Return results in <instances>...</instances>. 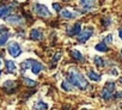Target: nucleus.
I'll return each mask as SVG.
<instances>
[{
  "mask_svg": "<svg viewBox=\"0 0 122 110\" xmlns=\"http://www.w3.org/2000/svg\"><path fill=\"white\" fill-rule=\"evenodd\" d=\"M34 11L36 15L41 16V17H50L51 13L50 11L47 9V6H44L43 4H35L34 5Z\"/></svg>",
  "mask_w": 122,
  "mask_h": 110,
  "instance_id": "nucleus-4",
  "label": "nucleus"
},
{
  "mask_svg": "<svg viewBox=\"0 0 122 110\" xmlns=\"http://www.w3.org/2000/svg\"><path fill=\"white\" fill-rule=\"evenodd\" d=\"M114 97L115 98H122V92L121 91H117L116 93H114Z\"/></svg>",
  "mask_w": 122,
  "mask_h": 110,
  "instance_id": "nucleus-28",
  "label": "nucleus"
},
{
  "mask_svg": "<svg viewBox=\"0 0 122 110\" xmlns=\"http://www.w3.org/2000/svg\"><path fill=\"white\" fill-rule=\"evenodd\" d=\"M74 87L81 90V91H85L87 87H89V83L86 81L85 77L76 68H71L70 72H68V79H67Z\"/></svg>",
  "mask_w": 122,
  "mask_h": 110,
  "instance_id": "nucleus-1",
  "label": "nucleus"
},
{
  "mask_svg": "<svg viewBox=\"0 0 122 110\" xmlns=\"http://www.w3.org/2000/svg\"><path fill=\"white\" fill-rule=\"evenodd\" d=\"M23 80H24V84L28 85V86H30V87H34V86L37 85V81H35V80H32L30 78H24Z\"/></svg>",
  "mask_w": 122,
  "mask_h": 110,
  "instance_id": "nucleus-23",
  "label": "nucleus"
},
{
  "mask_svg": "<svg viewBox=\"0 0 122 110\" xmlns=\"http://www.w3.org/2000/svg\"><path fill=\"white\" fill-rule=\"evenodd\" d=\"M98 0H79V3L81 5V7H84L86 11H90L92 9L96 7Z\"/></svg>",
  "mask_w": 122,
  "mask_h": 110,
  "instance_id": "nucleus-7",
  "label": "nucleus"
},
{
  "mask_svg": "<svg viewBox=\"0 0 122 110\" xmlns=\"http://www.w3.org/2000/svg\"><path fill=\"white\" fill-rule=\"evenodd\" d=\"M31 61H32V59H29V60H25V61L22 62V65H20L22 72H25L26 70H29V68L31 67Z\"/></svg>",
  "mask_w": 122,
  "mask_h": 110,
  "instance_id": "nucleus-20",
  "label": "nucleus"
},
{
  "mask_svg": "<svg viewBox=\"0 0 122 110\" xmlns=\"http://www.w3.org/2000/svg\"><path fill=\"white\" fill-rule=\"evenodd\" d=\"M64 1H68V0H64Z\"/></svg>",
  "mask_w": 122,
  "mask_h": 110,
  "instance_id": "nucleus-35",
  "label": "nucleus"
},
{
  "mask_svg": "<svg viewBox=\"0 0 122 110\" xmlns=\"http://www.w3.org/2000/svg\"><path fill=\"white\" fill-rule=\"evenodd\" d=\"M53 9H54L56 12H60V11H61V7H60V5H59V4H56V3H54V4H53Z\"/></svg>",
  "mask_w": 122,
  "mask_h": 110,
  "instance_id": "nucleus-26",
  "label": "nucleus"
},
{
  "mask_svg": "<svg viewBox=\"0 0 122 110\" xmlns=\"http://www.w3.org/2000/svg\"><path fill=\"white\" fill-rule=\"evenodd\" d=\"M118 36H120V38L122 40V28H120V29H118Z\"/></svg>",
  "mask_w": 122,
  "mask_h": 110,
  "instance_id": "nucleus-31",
  "label": "nucleus"
},
{
  "mask_svg": "<svg viewBox=\"0 0 122 110\" xmlns=\"http://www.w3.org/2000/svg\"><path fill=\"white\" fill-rule=\"evenodd\" d=\"M118 80H120V83H121V84H122V78H120V79H118Z\"/></svg>",
  "mask_w": 122,
  "mask_h": 110,
  "instance_id": "nucleus-32",
  "label": "nucleus"
},
{
  "mask_svg": "<svg viewBox=\"0 0 122 110\" xmlns=\"http://www.w3.org/2000/svg\"><path fill=\"white\" fill-rule=\"evenodd\" d=\"M104 23H105V24H104L105 26H109V25H110V23H111V20H110V18H107V19L104 20Z\"/></svg>",
  "mask_w": 122,
  "mask_h": 110,
  "instance_id": "nucleus-30",
  "label": "nucleus"
},
{
  "mask_svg": "<svg viewBox=\"0 0 122 110\" xmlns=\"http://www.w3.org/2000/svg\"><path fill=\"white\" fill-rule=\"evenodd\" d=\"M80 31H81V25L79 23H77L68 30V35L70 36H78L80 34Z\"/></svg>",
  "mask_w": 122,
  "mask_h": 110,
  "instance_id": "nucleus-13",
  "label": "nucleus"
},
{
  "mask_svg": "<svg viewBox=\"0 0 122 110\" xmlns=\"http://www.w3.org/2000/svg\"><path fill=\"white\" fill-rule=\"evenodd\" d=\"M93 62H95V65H96L97 67H99V68H103V67L107 66L105 61H104L102 58H99V56H95V58H93Z\"/></svg>",
  "mask_w": 122,
  "mask_h": 110,
  "instance_id": "nucleus-17",
  "label": "nucleus"
},
{
  "mask_svg": "<svg viewBox=\"0 0 122 110\" xmlns=\"http://www.w3.org/2000/svg\"><path fill=\"white\" fill-rule=\"evenodd\" d=\"M110 74H111V75H118V72H117V70L114 68V70L110 71Z\"/></svg>",
  "mask_w": 122,
  "mask_h": 110,
  "instance_id": "nucleus-29",
  "label": "nucleus"
},
{
  "mask_svg": "<svg viewBox=\"0 0 122 110\" xmlns=\"http://www.w3.org/2000/svg\"><path fill=\"white\" fill-rule=\"evenodd\" d=\"M7 50H9V53H10V55L12 58H18V56H20V54H22V48H20L19 43H17L15 41L9 43Z\"/></svg>",
  "mask_w": 122,
  "mask_h": 110,
  "instance_id": "nucleus-3",
  "label": "nucleus"
},
{
  "mask_svg": "<svg viewBox=\"0 0 122 110\" xmlns=\"http://www.w3.org/2000/svg\"><path fill=\"white\" fill-rule=\"evenodd\" d=\"M48 108H49V105L46 102H43L42 99L36 100L35 104H34V106H32L34 110H48Z\"/></svg>",
  "mask_w": 122,
  "mask_h": 110,
  "instance_id": "nucleus-12",
  "label": "nucleus"
},
{
  "mask_svg": "<svg viewBox=\"0 0 122 110\" xmlns=\"http://www.w3.org/2000/svg\"><path fill=\"white\" fill-rule=\"evenodd\" d=\"M16 87H17V85H16V83L13 80H6L4 83V89L10 91V92H13L16 90Z\"/></svg>",
  "mask_w": 122,
  "mask_h": 110,
  "instance_id": "nucleus-14",
  "label": "nucleus"
},
{
  "mask_svg": "<svg viewBox=\"0 0 122 110\" xmlns=\"http://www.w3.org/2000/svg\"><path fill=\"white\" fill-rule=\"evenodd\" d=\"M60 58H61V54H60V53H57V54L55 55V56L53 58V60H51V65L54 66L55 64H57V61H59V59H60Z\"/></svg>",
  "mask_w": 122,
  "mask_h": 110,
  "instance_id": "nucleus-25",
  "label": "nucleus"
},
{
  "mask_svg": "<svg viewBox=\"0 0 122 110\" xmlns=\"http://www.w3.org/2000/svg\"><path fill=\"white\" fill-rule=\"evenodd\" d=\"M86 74H87L89 79H90V80H92V81H101V79H102L101 74H98V73H97V72H95V71H89Z\"/></svg>",
  "mask_w": 122,
  "mask_h": 110,
  "instance_id": "nucleus-15",
  "label": "nucleus"
},
{
  "mask_svg": "<svg viewBox=\"0 0 122 110\" xmlns=\"http://www.w3.org/2000/svg\"><path fill=\"white\" fill-rule=\"evenodd\" d=\"M61 87H62L64 91H67V92H72L73 89H74V86H73L68 80H64L62 83H61Z\"/></svg>",
  "mask_w": 122,
  "mask_h": 110,
  "instance_id": "nucleus-16",
  "label": "nucleus"
},
{
  "mask_svg": "<svg viewBox=\"0 0 122 110\" xmlns=\"http://www.w3.org/2000/svg\"><path fill=\"white\" fill-rule=\"evenodd\" d=\"M30 70H31V72L34 73V74H40L41 73V71L43 70V65L40 62V61H36V60H32L31 61V67H30Z\"/></svg>",
  "mask_w": 122,
  "mask_h": 110,
  "instance_id": "nucleus-8",
  "label": "nucleus"
},
{
  "mask_svg": "<svg viewBox=\"0 0 122 110\" xmlns=\"http://www.w3.org/2000/svg\"><path fill=\"white\" fill-rule=\"evenodd\" d=\"M92 35H93V29L92 28H85L78 35V42L79 43H85L90 37H92Z\"/></svg>",
  "mask_w": 122,
  "mask_h": 110,
  "instance_id": "nucleus-5",
  "label": "nucleus"
},
{
  "mask_svg": "<svg viewBox=\"0 0 122 110\" xmlns=\"http://www.w3.org/2000/svg\"><path fill=\"white\" fill-rule=\"evenodd\" d=\"M10 34L6 31V32H4V34H0V47H1V45H4L6 42H7V40L10 38Z\"/></svg>",
  "mask_w": 122,
  "mask_h": 110,
  "instance_id": "nucleus-19",
  "label": "nucleus"
},
{
  "mask_svg": "<svg viewBox=\"0 0 122 110\" xmlns=\"http://www.w3.org/2000/svg\"><path fill=\"white\" fill-rule=\"evenodd\" d=\"M6 31H7V28L0 24V34H3V32H6Z\"/></svg>",
  "mask_w": 122,
  "mask_h": 110,
  "instance_id": "nucleus-27",
  "label": "nucleus"
},
{
  "mask_svg": "<svg viewBox=\"0 0 122 110\" xmlns=\"http://www.w3.org/2000/svg\"><path fill=\"white\" fill-rule=\"evenodd\" d=\"M83 110H90V109H83Z\"/></svg>",
  "mask_w": 122,
  "mask_h": 110,
  "instance_id": "nucleus-34",
  "label": "nucleus"
},
{
  "mask_svg": "<svg viewBox=\"0 0 122 110\" xmlns=\"http://www.w3.org/2000/svg\"><path fill=\"white\" fill-rule=\"evenodd\" d=\"M114 93H115V83L114 81H108L105 84L104 89L101 92V97L104 100H109L114 97Z\"/></svg>",
  "mask_w": 122,
  "mask_h": 110,
  "instance_id": "nucleus-2",
  "label": "nucleus"
},
{
  "mask_svg": "<svg viewBox=\"0 0 122 110\" xmlns=\"http://www.w3.org/2000/svg\"><path fill=\"white\" fill-rule=\"evenodd\" d=\"M16 64L13 62V61H11V60H7L6 61V70H7V72L9 73H15L16 72Z\"/></svg>",
  "mask_w": 122,
  "mask_h": 110,
  "instance_id": "nucleus-18",
  "label": "nucleus"
},
{
  "mask_svg": "<svg viewBox=\"0 0 122 110\" xmlns=\"http://www.w3.org/2000/svg\"><path fill=\"white\" fill-rule=\"evenodd\" d=\"M5 19L13 25H22L23 24V18L19 15H12L11 17H6Z\"/></svg>",
  "mask_w": 122,
  "mask_h": 110,
  "instance_id": "nucleus-9",
  "label": "nucleus"
},
{
  "mask_svg": "<svg viewBox=\"0 0 122 110\" xmlns=\"http://www.w3.org/2000/svg\"><path fill=\"white\" fill-rule=\"evenodd\" d=\"M121 55H122V50H121Z\"/></svg>",
  "mask_w": 122,
  "mask_h": 110,
  "instance_id": "nucleus-36",
  "label": "nucleus"
},
{
  "mask_svg": "<svg viewBox=\"0 0 122 110\" xmlns=\"http://www.w3.org/2000/svg\"><path fill=\"white\" fill-rule=\"evenodd\" d=\"M95 49H96L97 51H102V53H104V51H107V50H108V45H107L104 42H101V43L96 44Z\"/></svg>",
  "mask_w": 122,
  "mask_h": 110,
  "instance_id": "nucleus-21",
  "label": "nucleus"
},
{
  "mask_svg": "<svg viewBox=\"0 0 122 110\" xmlns=\"http://www.w3.org/2000/svg\"><path fill=\"white\" fill-rule=\"evenodd\" d=\"M103 42H104L105 44H111V43H112V35H111V34H109V35H107V36L104 37V40H103Z\"/></svg>",
  "mask_w": 122,
  "mask_h": 110,
  "instance_id": "nucleus-24",
  "label": "nucleus"
},
{
  "mask_svg": "<svg viewBox=\"0 0 122 110\" xmlns=\"http://www.w3.org/2000/svg\"><path fill=\"white\" fill-rule=\"evenodd\" d=\"M30 38H31L32 41H41V40L43 38V34H42V31L38 30V29H32L31 32H30Z\"/></svg>",
  "mask_w": 122,
  "mask_h": 110,
  "instance_id": "nucleus-11",
  "label": "nucleus"
},
{
  "mask_svg": "<svg viewBox=\"0 0 122 110\" xmlns=\"http://www.w3.org/2000/svg\"><path fill=\"white\" fill-rule=\"evenodd\" d=\"M0 66H1V60H0Z\"/></svg>",
  "mask_w": 122,
  "mask_h": 110,
  "instance_id": "nucleus-33",
  "label": "nucleus"
},
{
  "mask_svg": "<svg viewBox=\"0 0 122 110\" xmlns=\"http://www.w3.org/2000/svg\"><path fill=\"white\" fill-rule=\"evenodd\" d=\"M80 13L78 11H76V12H72L70 10H62V11H61V17L65 18V19H73V18L78 17Z\"/></svg>",
  "mask_w": 122,
  "mask_h": 110,
  "instance_id": "nucleus-10",
  "label": "nucleus"
},
{
  "mask_svg": "<svg viewBox=\"0 0 122 110\" xmlns=\"http://www.w3.org/2000/svg\"><path fill=\"white\" fill-rule=\"evenodd\" d=\"M71 55L73 56V59H76V60H78V61H81V60L84 59L83 55H81V53L78 51V50H72V51H71Z\"/></svg>",
  "mask_w": 122,
  "mask_h": 110,
  "instance_id": "nucleus-22",
  "label": "nucleus"
},
{
  "mask_svg": "<svg viewBox=\"0 0 122 110\" xmlns=\"http://www.w3.org/2000/svg\"><path fill=\"white\" fill-rule=\"evenodd\" d=\"M13 9H15L13 4H11V5H1L0 6V18H6V16L11 15Z\"/></svg>",
  "mask_w": 122,
  "mask_h": 110,
  "instance_id": "nucleus-6",
  "label": "nucleus"
}]
</instances>
